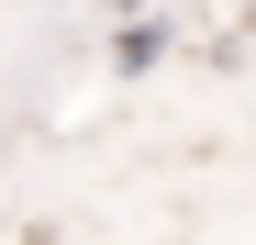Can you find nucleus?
<instances>
[{
	"instance_id": "obj_2",
	"label": "nucleus",
	"mask_w": 256,
	"mask_h": 245,
	"mask_svg": "<svg viewBox=\"0 0 256 245\" xmlns=\"http://www.w3.org/2000/svg\"><path fill=\"white\" fill-rule=\"evenodd\" d=\"M245 34H256V0H245Z\"/></svg>"
},
{
	"instance_id": "obj_1",
	"label": "nucleus",
	"mask_w": 256,
	"mask_h": 245,
	"mask_svg": "<svg viewBox=\"0 0 256 245\" xmlns=\"http://www.w3.org/2000/svg\"><path fill=\"white\" fill-rule=\"evenodd\" d=\"M167 56H178V22L167 12H122L112 22V78H156Z\"/></svg>"
}]
</instances>
